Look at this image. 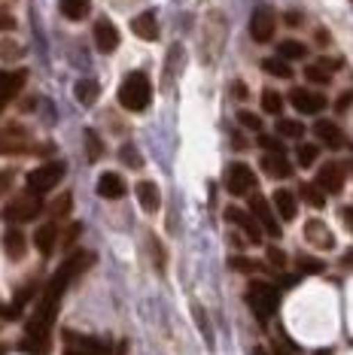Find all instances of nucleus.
Wrapping results in <instances>:
<instances>
[{
  "mask_svg": "<svg viewBox=\"0 0 353 355\" xmlns=\"http://www.w3.org/2000/svg\"><path fill=\"white\" fill-rule=\"evenodd\" d=\"M262 167H265V173H271L274 180H286V176L293 173V164L286 161V155H274V152H268V155L262 158Z\"/></svg>",
  "mask_w": 353,
  "mask_h": 355,
  "instance_id": "4be33fe9",
  "label": "nucleus"
},
{
  "mask_svg": "<svg viewBox=\"0 0 353 355\" xmlns=\"http://www.w3.org/2000/svg\"><path fill=\"white\" fill-rule=\"evenodd\" d=\"M350 101H353V98H350V94H344V98L338 101V110H347V107H350Z\"/></svg>",
  "mask_w": 353,
  "mask_h": 355,
  "instance_id": "3c124183",
  "label": "nucleus"
},
{
  "mask_svg": "<svg viewBox=\"0 0 353 355\" xmlns=\"http://www.w3.org/2000/svg\"><path fill=\"white\" fill-rule=\"evenodd\" d=\"M192 316H195V322H198V328H202V334H204V340H207V346H213V334H211V322H207V316L202 313V306H192Z\"/></svg>",
  "mask_w": 353,
  "mask_h": 355,
  "instance_id": "e433bc0d",
  "label": "nucleus"
},
{
  "mask_svg": "<svg viewBox=\"0 0 353 355\" xmlns=\"http://www.w3.org/2000/svg\"><path fill=\"white\" fill-rule=\"evenodd\" d=\"M259 143H262V146L268 149V152H274V155H284V143H280L277 137H268V134H262V137H259Z\"/></svg>",
  "mask_w": 353,
  "mask_h": 355,
  "instance_id": "ea45409f",
  "label": "nucleus"
},
{
  "mask_svg": "<svg viewBox=\"0 0 353 355\" xmlns=\"http://www.w3.org/2000/svg\"><path fill=\"white\" fill-rule=\"evenodd\" d=\"M0 355H3V346H0Z\"/></svg>",
  "mask_w": 353,
  "mask_h": 355,
  "instance_id": "4d7b16f0",
  "label": "nucleus"
},
{
  "mask_svg": "<svg viewBox=\"0 0 353 355\" xmlns=\"http://www.w3.org/2000/svg\"><path fill=\"white\" fill-rule=\"evenodd\" d=\"M40 209H43V204H40V195H22L15 198L10 207H6V219L10 222H31L40 216Z\"/></svg>",
  "mask_w": 353,
  "mask_h": 355,
  "instance_id": "9d476101",
  "label": "nucleus"
},
{
  "mask_svg": "<svg viewBox=\"0 0 353 355\" xmlns=\"http://www.w3.org/2000/svg\"><path fill=\"white\" fill-rule=\"evenodd\" d=\"M131 31H134V34H138L140 40H147V43L158 40V21H156V12H140L138 19L131 21Z\"/></svg>",
  "mask_w": 353,
  "mask_h": 355,
  "instance_id": "aec40b11",
  "label": "nucleus"
},
{
  "mask_svg": "<svg viewBox=\"0 0 353 355\" xmlns=\"http://www.w3.org/2000/svg\"><path fill=\"white\" fill-rule=\"evenodd\" d=\"M70 204H74V198H70V195H61V198L52 204V213H55V216H67V213H70Z\"/></svg>",
  "mask_w": 353,
  "mask_h": 355,
  "instance_id": "a19ab883",
  "label": "nucleus"
},
{
  "mask_svg": "<svg viewBox=\"0 0 353 355\" xmlns=\"http://www.w3.org/2000/svg\"><path fill=\"white\" fill-rule=\"evenodd\" d=\"M250 216L262 225L265 234H271V237H280V234H284L277 225V213L271 209V204L259 195V191H250Z\"/></svg>",
  "mask_w": 353,
  "mask_h": 355,
  "instance_id": "0eeeda50",
  "label": "nucleus"
},
{
  "mask_svg": "<svg viewBox=\"0 0 353 355\" xmlns=\"http://www.w3.org/2000/svg\"><path fill=\"white\" fill-rule=\"evenodd\" d=\"M138 200H140V207L147 209V213H156L158 204H162V195H158V185H156V182H149V180L138 182Z\"/></svg>",
  "mask_w": 353,
  "mask_h": 355,
  "instance_id": "412c9836",
  "label": "nucleus"
},
{
  "mask_svg": "<svg viewBox=\"0 0 353 355\" xmlns=\"http://www.w3.org/2000/svg\"><path fill=\"white\" fill-rule=\"evenodd\" d=\"M226 189L238 198L250 195V191H256V173L247 164H231L229 173H226Z\"/></svg>",
  "mask_w": 353,
  "mask_h": 355,
  "instance_id": "1a4fd4ad",
  "label": "nucleus"
},
{
  "mask_svg": "<svg viewBox=\"0 0 353 355\" xmlns=\"http://www.w3.org/2000/svg\"><path fill=\"white\" fill-rule=\"evenodd\" d=\"M231 268H235V270H253V264L244 261V258H231Z\"/></svg>",
  "mask_w": 353,
  "mask_h": 355,
  "instance_id": "49530a36",
  "label": "nucleus"
},
{
  "mask_svg": "<svg viewBox=\"0 0 353 355\" xmlns=\"http://www.w3.org/2000/svg\"><path fill=\"white\" fill-rule=\"evenodd\" d=\"M95 46H98V52H104V55L116 52L119 31H116V25L110 19H98V25H95Z\"/></svg>",
  "mask_w": 353,
  "mask_h": 355,
  "instance_id": "2eb2a0df",
  "label": "nucleus"
},
{
  "mask_svg": "<svg viewBox=\"0 0 353 355\" xmlns=\"http://www.w3.org/2000/svg\"><path fill=\"white\" fill-rule=\"evenodd\" d=\"M262 67H265V73H271V76H277V79H293V67L284 58H265Z\"/></svg>",
  "mask_w": 353,
  "mask_h": 355,
  "instance_id": "cd10ccee",
  "label": "nucleus"
},
{
  "mask_svg": "<svg viewBox=\"0 0 353 355\" xmlns=\"http://www.w3.org/2000/svg\"><path fill=\"white\" fill-rule=\"evenodd\" d=\"M15 25L13 21V15H6V12H0V31H10Z\"/></svg>",
  "mask_w": 353,
  "mask_h": 355,
  "instance_id": "09e8293b",
  "label": "nucleus"
},
{
  "mask_svg": "<svg viewBox=\"0 0 353 355\" xmlns=\"http://www.w3.org/2000/svg\"><path fill=\"white\" fill-rule=\"evenodd\" d=\"M341 264H344V268H347V270H353V249H350L347 255H344V261H341Z\"/></svg>",
  "mask_w": 353,
  "mask_h": 355,
  "instance_id": "8fccbe9b",
  "label": "nucleus"
},
{
  "mask_svg": "<svg viewBox=\"0 0 353 355\" xmlns=\"http://www.w3.org/2000/svg\"><path fill=\"white\" fill-rule=\"evenodd\" d=\"M235 94H238V98H247V88L240 85V83H235Z\"/></svg>",
  "mask_w": 353,
  "mask_h": 355,
  "instance_id": "603ef678",
  "label": "nucleus"
},
{
  "mask_svg": "<svg viewBox=\"0 0 353 355\" xmlns=\"http://www.w3.org/2000/svg\"><path fill=\"white\" fill-rule=\"evenodd\" d=\"M10 182H13V173H10V171H3V173H0V195H3V191L10 189Z\"/></svg>",
  "mask_w": 353,
  "mask_h": 355,
  "instance_id": "de8ad7c7",
  "label": "nucleus"
},
{
  "mask_svg": "<svg viewBox=\"0 0 353 355\" xmlns=\"http://www.w3.org/2000/svg\"><path fill=\"white\" fill-rule=\"evenodd\" d=\"M85 146H88V161H98L104 155V143L98 140L95 131H85Z\"/></svg>",
  "mask_w": 353,
  "mask_h": 355,
  "instance_id": "c9c22d12",
  "label": "nucleus"
},
{
  "mask_svg": "<svg viewBox=\"0 0 353 355\" xmlns=\"http://www.w3.org/2000/svg\"><path fill=\"white\" fill-rule=\"evenodd\" d=\"M95 264V255L92 252H74L70 258H64V264L52 273V279L46 282V292L40 297V304L34 306V316L28 319L25 325V340H22V349L31 352V355H43L46 346H49V328L55 322V313H58V304L67 286L74 282L79 273L88 270Z\"/></svg>",
  "mask_w": 353,
  "mask_h": 355,
  "instance_id": "f257e3e1",
  "label": "nucleus"
},
{
  "mask_svg": "<svg viewBox=\"0 0 353 355\" xmlns=\"http://www.w3.org/2000/svg\"><path fill=\"white\" fill-rule=\"evenodd\" d=\"M149 246H152V252H156V268L162 270V268H165V252H162V246H158L156 240H149Z\"/></svg>",
  "mask_w": 353,
  "mask_h": 355,
  "instance_id": "37998d69",
  "label": "nucleus"
},
{
  "mask_svg": "<svg viewBox=\"0 0 353 355\" xmlns=\"http://www.w3.org/2000/svg\"><path fill=\"white\" fill-rule=\"evenodd\" d=\"M25 249H28V240H25V231L19 228H10L3 234V252L13 258V261H22L25 258Z\"/></svg>",
  "mask_w": 353,
  "mask_h": 355,
  "instance_id": "6ab92c4d",
  "label": "nucleus"
},
{
  "mask_svg": "<svg viewBox=\"0 0 353 355\" xmlns=\"http://www.w3.org/2000/svg\"><path fill=\"white\" fill-rule=\"evenodd\" d=\"M262 110L271 112V116H277V112L284 110V98H280L274 88H265V92H262Z\"/></svg>",
  "mask_w": 353,
  "mask_h": 355,
  "instance_id": "7c9ffc66",
  "label": "nucleus"
},
{
  "mask_svg": "<svg viewBox=\"0 0 353 355\" xmlns=\"http://www.w3.org/2000/svg\"><path fill=\"white\" fill-rule=\"evenodd\" d=\"M277 134L286 140H299V137H304V125L295 119H277Z\"/></svg>",
  "mask_w": 353,
  "mask_h": 355,
  "instance_id": "c85d7f7f",
  "label": "nucleus"
},
{
  "mask_svg": "<svg viewBox=\"0 0 353 355\" xmlns=\"http://www.w3.org/2000/svg\"><path fill=\"white\" fill-rule=\"evenodd\" d=\"M338 213H341V222H344V225H347V228L353 231V207H341Z\"/></svg>",
  "mask_w": 353,
  "mask_h": 355,
  "instance_id": "a18cd8bd",
  "label": "nucleus"
},
{
  "mask_svg": "<svg viewBox=\"0 0 353 355\" xmlns=\"http://www.w3.org/2000/svg\"><path fill=\"white\" fill-rule=\"evenodd\" d=\"M61 180H64L61 161H46V164H40L28 173V189H31V195H46V191H52Z\"/></svg>",
  "mask_w": 353,
  "mask_h": 355,
  "instance_id": "20e7f679",
  "label": "nucleus"
},
{
  "mask_svg": "<svg viewBox=\"0 0 353 355\" xmlns=\"http://www.w3.org/2000/svg\"><path fill=\"white\" fill-rule=\"evenodd\" d=\"M247 304H250V310L256 313V319L268 322L277 313L280 295H277V288L271 286V282H259V279H256V282L247 286Z\"/></svg>",
  "mask_w": 353,
  "mask_h": 355,
  "instance_id": "7ed1b4c3",
  "label": "nucleus"
},
{
  "mask_svg": "<svg viewBox=\"0 0 353 355\" xmlns=\"http://www.w3.org/2000/svg\"><path fill=\"white\" fill-rule=\"evenodd\" d=\"M302 200H308L311 207H323L326 204V195L317 189L314 182H302Z\"/></svg>",
  "mask_w": 353,
  "mask_h": 355,
  "instance_id": "2f4dec72",
  "label": "nucleus"
},
{
  "mask_svg": "<svg viewBox=\"0 0 353 355\" xmlns=\"http://www.w3.org/2000/svg\"><path fill=\"white\" fill-rule=\"evenodd\" d=\"M304 240H308L311 246H317V249H335V234L329 231V225L326 222H320V219H311V222H304Z\"/></svg>",
  "mask_w": 353,
  "mask_h": 355,
  "instance_id": "4468645a",
  "label": "nucleus"
},
{
  "mask_svg": "<svg viewBox=\"0 0 353 355\" xmlns=\"http://www.w3.org/2000/svg\"><path fill=\"white\" fill-rule=\"evenodd\" d=\"M314 134L320 137V143H326L329 149H341L344 146V131L335 122H326V119H320L314 125Z\"/></svg>",
  "mask_w": 353,
  "mask_h": 355,
  "instance_id": "a211bd4d",
  "label": "nucleus"
},
{
  "mask_svg": "<svg viewBox=\"0 0 353 355\" xmlns=\"http://www.w3.org/2000/svg\"><path fill=\"white\" fill-rule=\"evenodd\" d=\"M98 195H101V198H107V200L125 198V180H122L119 173H113V171L101 173V176H98Z\"/></svg>",
  "mask_w": 353,
  "mask_h": 355,
  "instance_id": "f3484780",
  "label": "nucleus"
},
{
  "mask_svg": "<svg viewBox=\"0 0 353 355\" xmlns=\"http://www.w3.org/2000/svg\"><path fill=\"white\" fill-rule=\"evenodd\" d=\"M55 240H58V231H55V225H40L37 234H34V243L40 249V255H49L55 249Z\"/></svg>",
  "mask_w": 353,
  "mask_h": 355,
  "instance_id": "b1692460",
  "label": "nucleus"
},
{
  "mask_svg": "<svg viewBox=\"0 0 353 355\" xmlns=\"http://www.w3.org/2000/svg\"><path fill=\"white\" fill-rule=\"evenodd\" d=\"M152 101V85H149V76L147 73H128L125 83L119 85V103L131 112H143Z\"/></svg>",
  "mask_w": 353,
  "mask_h": 355,
  "instance_id": "f03ea898",
  "label": "nucleus"
},
{
  "mask_svg": "<svg viewBox=\"0 0 353 355\" xmlns=\"http://www.w3.org/2000/svg\"><path fill=\"white\" fill-rule=\"evenodd\" d=\"M274 28H277V15L271 6H256L253 15H250V37L256 43H268L274 37Z\"/></svg>",
  "mask_w": 353,
  "mask_h": 355,
  "instance_id": "6e6552de",
  "label": "nucleus"
},
{
  "mask_svg": "<svg viewBox=\"0 0 353 355\" xmlns=\"http://www.w3.org/2000/svg\"><path fill=\"white\" fill-rule=\"evenodd\" d=\"M274 352H277V355H290V352H286V349H284V346H280L277 340H274Z\"/></svg>",
  "mask_w": 353,
  "mask_h": 355,
  "instance_id": "864d4df0",
  "label": "nucleus"
},
{
  "mask_svg": "<svg viewBox=\"0 0 353 355\" xmlns=\"http://www.w3.org/2000/svg\"><path fill=\"white\" fill-rule=\"evenodd\" d=\"M25 79H28V73L25 70H13V73H0V110L10 103L15 94L25 88Z\"/></svg>",
  "mask_w": 353,
  "mask_h": 355,
  "instance_id": "dca6fc26",
  "label": "nucleus"
},
{
  "mask_svg": "<svg viewBox=\"0 0 353 355\" xmlns=\"http://www.w3.org/2000/svg\"><path fill=\"white\" fill-rule=\"evenodd\" d=\"M222 40H226V21H222L220 12H211L204 19V37H202L204 61H213L222 52Z\"/></svg>",
  "mask_w": 353,
  "mask_h": 355,
  "instance_id": "39448f33",
  "label": "nucleus"
},
{
  "mask_svg": "<svg viewBox=\"0 0 353 355\" xmlns=\"http://www.w3.org/2000/svg\"><path fill=\"white\" fill-rule=\"evenodd\" d=\"M295 268H299V273H323V261L314 255H299L295 258Z\"/></svg>",
  "mask_w": 353,
  "mask_h": 355,
  "instance_id": "72a5a7b5",
  "label": "nucleus"
},
{
  "mask_svg": "<svg viewBox=\"0 0 353 355\" xmlns=\"http://www.w3.org/2000/svg\"><path fill=\"white\" fill-rule=\"evenodd\" d=\"M317 155H320V149L314 146V143H302V146L295 149V158H299L302 167H311L317 161Z\"/></svg>",
  "mask_w": 353,
  "mask_h": 355,
  "instance_id": "f704fd0d",
  "label": "nucleus"
},
{
  "mask_svg": "<svg viewBox=\"0 0 353 355\" xmlns=\"http://www.w3.org/2000/svg\"><path fill=\"white\" fill-rule=\"evenodd\" d=\"M0 316H3V319H19V306H15V304L0 306Z\"/></svg>",
  "mask_w": 353,
  "mask_h": 355,
  "instance_id": "c03bdc74",
  "label": "nucleus"
},
{
  "mask_svg": "<svg viewBox=\"0 0 353 355\" xmlns=\"http://www.w3.org/2000/svg\"><path fill=\"white\" fill-rule=\"evenodd\" d=\"M290 103L299 112H308V116H317V112L326 110V98L317 92H308V88H293L290 92Z\"/></svg>",
  "mask_w": 353,
  "mask_h": 355,
  "instance_id": "ddd939ff",
  "label": "nucleus"
},
{
  "mask_svg": "<svg viewBox=\"0 0 353 355\" xmlns=\"http://www.w3.org/2000/svg\"><path fill=\"white\" fill-rule=\"evenodd\" d=\"M253 355H268V352H265V349H253Z\"/></svg>",
  "mask_w": 353,
  "mask_h": 355,
  "instance_id": "6e6d98bb",
  "label": "nucleus"
},
{
  "mask_svg": "<svg viewBox=\"0 0 353 355\" xmlns=\"http://www.w3.org/2000/svg\"><path fill=\"white\" fill-rule=\"evenodd\" d=\"M277 55H280L284 61H299V58H304V55H308V49H304L299 40H284V43L277 46Z\"/></svg>",
  "mask_w": 353,
  "mask_h": 355,
  "instance_id": "bb28decb",
  "label": "nucleus"
},
{
  "mask_svg": "<svg viewBox=\"0 0 353 355\" xmlns=\"http://www.w3.org/2000/svg\"><path fill=\"white\" fill-rule=\"evenodd\" d=\"M314 355H332V349H317Z\"/></svg>",
  "mask_w": 353,
  "mask_h": 355,
  "instance_id": "5fc2aeb1",
  "label": "nucleus"
},
{
  "mask_svg": "<svg viewBox=\"0 0 353 355\" xmlns=\"http://www.w3.org/2000/svg\"><path fill=\"white\" fill-rule=\"evenodd\" d=\"M88 10H92V0H61V15L70 21H83Z\"/></svg>",
  "mask_w": 353,
  "mask_h": 355,
  "instance_id": "393cba45",
  "label": "nucleus"
},
{
  "mask_svg": "<svg viewBox=\"0 0 353 355\" xmlns=\"http://www.w3.org/2000/svg\"><path fill=\"white\" fill-rule=\"evenodd\" d=\"M98 92H101V88H98V83H95V79H79L76 88H74L76 101H79V103H85V107H88V103L98 101Z\"/></svg>",
  "mask_w": 353,
  "mask_h": 355,
  "instance_id": "a878e982",
  "label": "nucleus"
},
{
  "mask_svg": "<svg viewBox=\"0 0 353 355\" xmlns=\"http://www.w3.org/2000/svg\"><path fill=\"white\" fill-rule=\"evenodd\" d=\"M314 185L323 191V195H338V191L344 189V164H338V161H329L326 167H320Z\"/></svg>",
  "mask_w": 353,
  "mask_h": 355,
  "instance_id": "9b49d317",
  "label": "nucleus"
},
{
  "mask_svg": "<svg viewBox=\"0 0 353 355\" xmlns=\"http://www.w3.org/2000/svg\"><path fill=\"white\" fill-rule=\"evenodd\" d=\"M238 122L244 125V128H250V131H262V119L253 116V112H247V110L238 112Z\"/></svg>",
  "mask_w": 353,
  "mask_h": 355,
  "instance_id": "58836bf2",
  "label": "nucleus"
},
{
  "mask_svg": "<svg viewBox=\"0 0 353 355\" xmlns=\"http://www.w3.org/2000/svg\"><path fill=\"white\" fill-rule=\"evenodd\" d=\"M274 209L280 213V219H284V222H293V219H295V213H299V204H295V195H290V191H286V189L274 191Z\"/></svg>",
  "mask_w": 353,
  "mask_h": 355,
  "instance_id": "5701e85b",
  "label": "nucleus"
},
{
  "mask_svg": "<svg viewBox=\"0 0 353 355\" xmlns=\"http://www.w3.org/2000/svg\"><path fill=\"white\" fill-rule=\"evenodd\" d=\"M110 346L98 337H85L76 331H64V355H107Z\"/></svg>",
  "mask_w": 353,
  "mask_h": 355,
  "instance_id": "423d86ee",
  "label": "nucleus"
},
{
  "mask_svg": "<svg viewBox=\"0 0 353 355\" xmlns=\"http://www.w3.org/2000/svg\"><path fill=\"white\" fill-rule=\"evenodd\" d=\"M304 76H308L311 83H317V85H329V79H332V70L323 67V64H311V67L304 70Z\"/></svg>",
  "mask_w": 353,
  "mask_h": 355,
  "instance_id": "473e14b6",
  "label": "nucleus"
},
{
  "mask_svg": "<svg viewBox=\"0 0 353 355\" xmlns=\"http://www.w3.org/2000/svg\"><path fill=\"white\" fill-rule=\"evenodd\" d=\"M350 3H353V0H350Z\"/></svg>",
  "mask_w": 353,
  "mask_h": 355,
  "instance_id": "13d9d810",
  "label": "nucleus"
},
{
  "mask_svg": "<svg viewBox=\"0 0 353 355\" xmlns=\"http://www.w3.org/2000/svg\"><path fill=\"white\" fill-rule=\"evenodd\" d=\"M226 219L231 222V225H238V228H244V234H247V240H250L253 246H259L262 243V225L253 219L247 209H238V207H229L226 209Z\"/></svg>",
  "mask_w": 353,
  "mask_h": 355,
  "instance_id": "f8f14e48",
  "label": "nucleus"
},
{
  "mask_svg": "<svg viewBox=\"0 0 353 355\" xmlns=\"http://www.w3.org/2000/svg\"><path fill=\"white\" fill-rule=\"evenodd\" d=\"M268 261L274 264V268H284V264H286V255L280 252V249H274V246H271V249H268Z\"/></svg>",
  "mask_w": 353,
  "mask_h": 355,
  "instance_id": "79ce46f5",
  "label": "nucleus"
},
{
  "mask_svg": "<svg viewBox=\"0 0 353 355\" xmlns=\"http://www.w3.org/2000/svg\"><path fill=\"white\" fill-rule=\"evenodd\" d=\"M119 155H122V161H125L128 167H134V171H140V167H143V158H140V152L134 149V146H128V143L122 146V152H119Z\"/></svg>",
  "mask_w": 353,
  "mask_h": 355,
  "instance_id": "4c0bfd02",
  "label": "nucleus"
},
{
  "mask_svg": "<svg viewBox=\"0 0 353 355\" xmlns=\"http://www.w3.org/2000/svg\"><path fill=\"white\" fill-rule=\"evenodd\" d=\"M22 149H25V134H19V131L0 134V152H22Z\"/></svg>",
  "mask_w": 353,
  "mask_h": 355,
  "instance_id": "c756f323",
  "label": "nucleus"
}]
</instances>
